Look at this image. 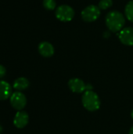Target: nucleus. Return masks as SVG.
<instances>
[{
    "label": "nucleus",
    "instance_id": "nucleus-5",
    "mask_svg": "<svg viewBox=\"0 0 133 134\" xmlns=\"http://www.w3.org/2000/svg\"><path fill=\"white\" fill-rule=\"evenodd\" d=\"M68 86L72 92L76 93H82L87 90H92L91 84H86L83 80L78 78L70 79L68 82Z\"/></svg>",
    "mask_w": 133,
    "mask_h": 134
},
{
    "label": "nucleus",
    "instance_id": "nucleus-14",
    "mask_svg": "<svg viewBox=\"0 0 133 134\" xmlns=\"http://www.w3.org/2000/svg\"><path fill=\"white\" fill-rule=\"evenodd\" d=\"M43 6L48 10H53L56 7V2L55 0H44Z\"/></svg>",
    "mask_w": 133,
    "mask_h": 134
},
{
    "label": "nucleus",
    "instance_id": "nucleus-6",
    "mask_svg": "<svg viewBox=\"0 0 133 134\" xmlns=\"http://www.w3.org/2000/svg\"><path fill=\"white\" fill-rule=\"evenodd\" d=\"M26 104L27 99L23 93L16 91L12 93L10 97V104L14 109L17 111H21L26 106Z\"/></svg>",
    "mask_w": 133,
    "mask_h": 134
},
{
    "label": "nucleus",
    "instance_id": "nucleus-18",
    "mask_svg": "<svg viewBox=\"0 0 133 134\" xmlns=\"http://www.w3.org/2000/svg\"><path fill=\"white\" fill-rule=\"evenodd\" d=\"M2 132V127H1V126H0V133Z\"/></svg>",
    "mask_w": 133,
    "mask_h": 134
},
{
    "label": "nucleus",
    "instance_id": "nucleus-16",
    "mask_svg": "<svg viewBox=\"0 0 133 134\" xmlns=\"http://www.w3.org/2000/svg\"><path fill=\"white\" fill-rule=\"evenodd\" d=\"M129 134H133V126L131 128V130L129 131Z\"/></svg>",
    "mask_w": 133,
    "mask_h": 134
},
{
    "label": "nucleus",
    "instance_id": "nucleus-17",
    "mask_svg": "<svg viewBox=\"0 0 133 134\" xmlns=\"http://www.w3.org/2000/svg\"><path fill=\"white\" fill-rule=\"evenodd\" d=\"M131 116H132V118L133 119V110L132 111V112H131Z\"/></svg>",
    "mask_w": 133,
    "mask_h": 134
},
{
    "label": "nucleus",
    "instance_id": "nucleus-3",
    "mask_svg": "<svg viewBox=\"0 0 133 134\" xmlns=\"http://www.w3.org/2000/svg\"><path fill=\"white\" fill-rule=\"evenodd\" d=\"M55 14L59 20L63 22H68L74 18V10L71 6L68 5H61L57 7Z\"/></svg>",
    "mask_w": 133,
    "mask_h": 134
},
{
    "label": "nucleus",
    "instance_id": "nucleus-7",
    "mask_svg": "<svg viewBox=\"0 0 133 134\" xmlns=\"http://www.w3.org/2000/svg\"><path fill=\"white\" fill-rule=\"evenodd\" d=\"M118 38L125 46H133V27H128L121 30L118 33Z\"/></svg>",
    "mask_w": 133,
    "mask_h": 134
},
{
    "label": "nucleus",
    "instance_id": "nucleus-4",
    "mask_svg": "<svg viewBox=\"0 0 133 134\" xmlns=\"http://www.w3.org/2000/svg\"><path fill=\"white\" fill-rule=\"evenodd\" d=\"M100 16V9L95 5L86 6L82 11V18L85 22H93Z\"/></svg>",
    "mask_w": 133,
    "mask_h": 134
},
{
    "label": "nucleus",
    "instance_id": "nucleus-11",
    "mask_svg": "<svg viewBox=\"0 0 133 134\" xmlns=\"http://www.w3.org/2000/svg\"><path fill=\"white\" fill-rule=\"evenodd\" d=\"M29 81L27 79L24 78V77H20L18 79H16L14 81L13 83V88L16 90H24L28 88L29 86Z\"/></svg>",
    "mask_w": 133,
    "mask_h": 134
},
{
    "label": "nucleus",
    "instance_id": "nucleus-9",
    "mask_svg": "<svg viewBox=\"0 0 133 134\" xmlns=\"http://www.w3.org/2000/svg\"><path fill=\"white\" fill-rule=\"evenodd\" d=\"M38 52L44 57H50L54 54V47L50 42H42L38 46Z\"/></svg>",
    "mask_w": 133,
    "mask_h": 134
},
{
    "label": "nucleus",
    "instance_id": "nucleus-2",
    "mask_svg": "<svg viewBox=\"0 0 133 134\" xmlns=\"http://www.w3.org/2000/svg\"><path fill=\"white\" fill-rule=\"evenodd\" d=\"M82 102L84 108L89 111H97L100 108L101 101L96 93L93 90H87L83 93Z\"/></svg>",
    "mask_w": 133,
    "mask_h": 134
},
{
    "label": "nucleus",
    "instance_id": "nucleus-1",
    "mask_svg": "<svg viewBox=\"0 0 133 134\" xmlns=\"http://www.w3.org/2000/svg\"><path fill=\"white\" fill-rule=\"evenodd\" d=\"M125 23V18L124 15L117 10L111 11L106 16V24L108 29L113 32H119L122 30Z\"/></svg>",
    "mask_w": 133,
    "mask_h": 134
},
{
    "label": "nucleus",
    "instance_id": "nucleus-10",
    "mask_svg": "<svg viewBox=\"0 0 133 134\" xmlns=\"http://www.w3.org/2000/svg\"><path fill=\"white\" fill-rule=\"evenodd\" d=\"M12 88L10 85L5 82L0 80V100H4L11 97Z\"/></svg>",
    "mask_w": 133,
    "mask_h": 134
},
{
    "label": "nucleus",
    "instance_id": "nucleus-13",
    "mask_svg": "<svg viewBox=\"0 0 133 134\" xmlns=\"http://www.w3.org/2000/svg\"><path fill=\"white\" fill-rule=\"evenodd\" d=\"M113 5L112 0H100L98 5V7L100 9H107L110 7H111Z\"/></svg>",
    "mask_w": 133,
    "mask_h": 134
},
{
    "label": "nucleus",
    "instance_id": "nucleus-15",
    "mask_svg": "<svg viewBox=\"0 0 133 134\" xmlns=\"http://www.w3.org/2000/svg\"><path fill=\"white\" fill-rule=\"evenodd\" d=\"M5 72H6V70H5V67L0 64V79L2 78L5 75Z\"/></svg>",
    "mask_w": 133,
    "mask_h": 134
},
{
    "label": "nucleus",
    "instance_id": "nucleus-8",
    "mask_svg": "<svg viewBox=\"0 0 133 134\" xmlns=\"http://www.w3.org/2000/svg\"><path fill=\"white\" fill-rule=\"evenodd\" d=\"M29 116L28 114L24 111H19L14 117L13 119V124L16 128L22 129L27 126L28 123Z\"/></svg>",
    "mask_w": 133,
    "mask_h": 134
},
{
    "label": "nucleus",
    "instance_id": "nucleus-12",
    "mask_svg": "<svg viewBox=\"0 0 133 134\" xmlns=\"http://www.w3.org/2000/svg\"><path fill=\"white\" fill-rule=\"evenodd\" d=\"M125 13L127 19L133 23V0L129 1L125 5Z\"/></svg>",
    "mask_w": 133,
    "mask_h": 134
}]
</instances>
